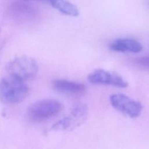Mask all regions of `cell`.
Returning <instances> with one entry per match:
<instances>
[{"label":"cell","mask_w":149,"mask_h":149,"mask_svg":"<svg viewBox=\"0 0 149 149\" xmlns=\"http://www.w3.org/2000/svg\"><path fill=\"white\" fill-rule=\"evenodd\" d=\"M29 92L25 81L12 76L9 75L0 81V101L3 103H20L27 97Z\"/></svg>","instance_id":"cell-1"},{"label":"cell","mask_w":149,"mask_h":149,"mask_svg":"<svg viewBox=\"0 0 149 149\" xmlns=\"http://www.w3.org/2000/svg\"><path fill=\"white\" fill-rule=\"evenodd\" d=\"M6 70L9 75L26 81L36 76L38 67L33 58L23 55L10 61L6 64Z\"/></svg>","instance_id":"cell-2"},{"label":"cell","mask_w":149,"mask_h":149,"mask_svg":"<svg viewBox=\"0 0 149 149\" xmlns=\"http://www.w3.org/2000/svg\"><path fill=\"white\" fill-rule=\"evenodd\" d=\"M61 109L62 105L59 101L54 99H43L29 107L27 116L33 122H42L57 115Z\"/></svg>","instance_id":"cell-3"},{"label":"cell","mask_w":149,"mask_h":149,"mask_svg":"<svg viewBox=\"0 0 149 149\" xmlns=\"http://www.w3.org/2000/svg\"><path fill=\"white\" fill-rule=\"evenodd\" d=\"M88 107L85 104H80L74 107L70 112L54 123L52 129L55 130H72L82 125L87 119Z\"/></svg>","instance_id":"cell-4"},{"label":"cell","mask_w":149,"mask_h":149,"mask_svg":"<svg viewBox=\"0 0 149 149\" xmlns=\"http://www.w3.org/2000/svg\"><path fill=\"white\" fill-rule=\"evenodd\" d=\"M109 100L115 109L131 118H137L143 109V106L140 102L123 94H112Z\"/></svg>","instance_id":"cell-5"},{"label":"cell","mask_w":149,"mask_h":149,"mask_svg":"<svg viewBox=\"0 0 149 149\" xmlns=\"http://www.w3.org/2000/svg\"><path fill=\"white\" fill-rule=\"evenodd\" d=\"M88 81L95 84L108 85L118 88H126L128 83L118 73L104 69H96L87 76Z\"/></svg>","instance_id":"cell-6"},{"label":"cell","mask_w":149,"mask_h":149,"mask_svg":"<svg viewBox=\"0 0 149 149\" xmlns=\"http://www.w3.org/2000/svg\"><path fill=\"white\" fill-rule=\"evenodd\" d=\"M109 48L115 52L138 53L143 49V45L133 38H119L112 41Z\"/></svg>","instance_id":"cell-7"},{"label":"cell","mask_w":149,"mask_h":149,"mask_svg":"<svg viewBox=\"0 0 149 149\" xmlns=\"http://www.w3.org/2000/svg\"><path fill=\"white\" fill-rule=\"evenodd\" d=\"M52 87L57 91L74 95L83 93L86 90L84 84L65 79L54 80Z\"/></svg>","instance_id":"cell-8"},{"label":"cell","mask_w":149,"mask_h":149,"mask_svg":"<svg viewBox=\"0 0 149 149\" xmlns=\"http://www.w3.org/2000/svg\"><path fill=\"white\" fill-rule=\"evenodd\" d=\"M44 1L48 2L53 8L64 15L75 17L79 14L77 7L66 0H44Z\"/></svg>","instance_id":"cell-9"},{"label":"cell","mask_w":149,"mask_h":149,"mask_svg":"<svg viewBox=\"0 0 149 149\" xmlns=\"http://www.w3.org/2000/svg\"><path fill=\"white\" fill-rule=\"evenodd\" d=\"M134 63L139 68L149 69V55L138 57L134 60Z\"/></svg>","instance_id":"cell-10"},{"label":"cell","mask_w":149,"mask_h":149,"mask_svg":"<svg viewBox=\"0 0 149 149\" xmlns=\"http://www.w3.org/2000/svg\"><path fill=\"white\" fill-rule=\"evenodd\" d=\"M147 3H148V6H149V0L148 1V2H147Z\"/></svg>","instance_id":"cell-11"}]
</instances>
